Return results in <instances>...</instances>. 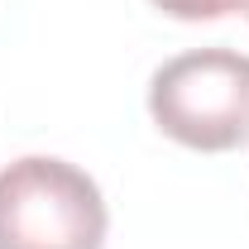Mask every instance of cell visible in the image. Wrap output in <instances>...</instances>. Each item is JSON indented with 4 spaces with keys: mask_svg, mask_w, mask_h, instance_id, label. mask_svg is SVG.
<instances>
[{
    "mask_svg": "<svg viewBox=\"0 0 249 249\" xmlns=\"http://www.w3.org/2000/svg\"><path fill=\"white\" fill-rule=\"evenodd\" d=\"M245 15H249V0H245Z\"/></svg>",
    "mask_w": 249,
    "mask_h": 249,
    "instance_id": "277c9868",
    "label": "cell"
},
{
    "mask_svg": "<svg viewBox=\"0 0 249 249\" xmlns=\"http://www.w3.org/2000/svg\"><path fill=\"white\" fill-rule=\"evenodd\" d=\"M163 15L187 19V24H201V19H225L235 10H245V0H154Z\"/></svg>",
    "mask_w": 249,
    "mask_h": 249,
    "instance_id": "3957f363",
    "label": "cell"
},
{
    "mask_svg": "<svg viewBox=\"0 0 249 249\" xmlns=\"http://www.w3.org/2000/svg\"><path fill=\"white\" fill-rule=\"evenodd\" d=\"M106 196L67 158L29 154L0 168V249H101Z\"/></svg>",
    "mask_w": 249,
    "mask_h": 249,
    "instance_id": "6da1fadb",
    "label": "cell"
},
{
    "mask_svg": "<svg viewBox=\"0 0 249 249\" xmlns=\"http://www.w3.org/2000/svg\"><path fill=\"white\" fill-rule=\"evenodd\" d=\"M154 124L187 149L225 154L249 134V58L235 48H192L149 77Z\"/></svg>",
    "mask_w": 249,
    "mask_h": 249,
    "instance_id": "7a4b0ae2",
    "label": "cell"
}]
</instances>
